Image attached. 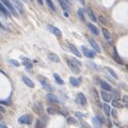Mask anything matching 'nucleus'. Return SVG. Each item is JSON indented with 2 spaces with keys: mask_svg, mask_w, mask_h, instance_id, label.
Masks as SVG:
<instances>
[{
  "mask_svg": "<svg viewBox=\"0 0 128 128\" xmlns=\"http://www.w3.org/2000/svg\"><path fill=\"white\" fill-rule=\"evenodd\" d=\"M37 79H38V81L41 82V84L43 85V88H44L45 90H47L48 92H53V91H54V88H53L52 85H50V82L48 81V80L45 78V77L38 76Z\"/></svg>",
  "mask_w": 128,
  "mask_h": 128,
  "instance_id": "obj_1",
  "label": "nucleus"
},
{
  "mask_svg": "<svg viewBox=\"0 0 128 128\" xmlns=\"http://www.w3.org/2000/svg\"><path fill=\"white\" fill-rule=\"evenodd\" d=\"M81 49H82V52H83V54L86 57V58H89V59L95 58V56H96V52H95V51H93V50L89 49V48L85 47V46H82Z\"/></svg>",
  "mask_w": 128,
  "mask_h": 128,
  "instance_id": "obj_2",
  "label": "nucleus"
},
{
  "mask_svg": "<svg viewBox=\"0 0 128 128\" xmlns=\"http://www.w3.org/2000/svg\"><path fill=\"white\" fill-rule=\"evenodd\" d=\"M66 62H67V65H68V67H69V69L72 70L73 73H75V74H79L80 73V67L77 65V64H75L72 60H70V59H68Z\"/></svg>",
  "mask_w": 128,
  "mask_h": 128,
  "instance_id": "obj_3",
  "label": "nucleus"
},
{
  "mask_svg": "<svg viewBox=\"0 0 128 128\" xmlns=\"http://www.w3.org/2000/svg\"><path fill=\"white\" fill-rule=\"evenodd\" d=\"M18 122L20 123V124H27V125H30L32 123V117L30 114H25V115L20 116L19 118H18Z\"/></svg>",
  "mask_w": 128,
  "mask_h": 128,
  "instance_id": "obj_4",
  "label": "nucleus"
},
{
  "mask_svg": "<svg viewBox=\"0 0 128 128\" xmlns=\"http://www.w3.org/2000/svg\"><path fill=\"white\" fill-rule=\"evenodd\" d=\"M0 1H2L3 2V4L4 5L8 8V10L10 11V13H12L14 16H17L18 15V13H17V11H16V9H14V6L12 5V4L10 3V1L9 0H0Z\"/></svg>",
  "mask_w": 128,
  "mask_h": 128,
  "instance_id": "obj_5",
  "label": "nucleus"
},
{
  "mask_svg": "<svg viewBox=\"0 0 128 128\" xmlns=\"http://www.w3.org/2000/svg\"><path fill=\"white\" fill-rule=\"evenodd\" d=\"M77 102L80 104L81 106H86L88 100H86V97L83 93H78V95H77Z\"/></svg>",
  "mask_w": 128,
  "mask_h": 128,
  "instance_id": "obj_6",
  "label": "nucleus"
},
{
  "mask_svg": "<svg viewBox=\"0 0 128 128\" xmlns=\"http://www.w3.org/2000/svg\"><path fill=\"white\" fill-rule=\"evenodd\" d=\"M47 28H48V30L51 31L52 33H53L56 36H58V37H61V36H62V31H61L59 28H57V27L51 26V25H48Z\"/></svg>",
  "mask_w": 128,
  "mask_h": 128,
  "instance_id": "obj_7",
  "label": "nucleus"
},
{
  "mask_svg": "<svg viewBox=\"0 0 128 128\" xmlns=\"http://www.w3.org/2000/svg\"><path fill=\"white\" fill-rule=\"evenodd\" d=\"M43 105L41 104V102H35V104L33 105V111L35 112L36 114H42L43 113Z\"/></svg>",
  "mask_w": 128,
  "mask_h": 128,
  "instance_id": "obj_8",
  "label": "nucleus"
},
{
  "mask_svg": "<svg viewBox=\"0 0 128 128\" xmlns=\"http://www.w3.org/2000/svg\"><path fill=\"white\" fill-rule=\"evenodd\" d=\"M100 94H101V97H102V99H104V101L110 102L112 100V96L109 94L108 92H106V91H101V92H100Z\"/></svg>",
  "mask_w": 128,
  "mask_h": 128,
  "instance_id": "obj_9",
  "label": "nucleus"
},
{
  "mask_svg": "<svg viewBox=\"0 0 128 128\" xmlns=\"http://www.w3.org/2000/svg\"><path fill=\"white\" fill-rule=\"evenodd\" d=\"M48 59H49L50 61H52V62H54V63L60 62V58H59V56L58 54H56V53H53V52L48 53Z\"/></svg>",
  "mask_w": 128,
  "mask_h": 128,
  "instance_id": "obj_10",
  "label": "nucleus"
},
{
  "mask_svg": "<svg viewBox=\"0 0 128 128\" xmlns=\"http://www.w3.org/2000/svg\"><path fill=\"white\" fill-rule=\"evenodd\" d=\"M21 59H22V63H24V65L26 66V68L28 70H30L31 68H32V62H31V60L25 58V57H21Z\"/></svg>",
  "mask_w": 128,
  "mask_h": 128,
  "instance_id": "obj_11",
  "label": "nucleus"
},
{
  "mask_svg": "<svg viewBox=\"0 0 128 128\" xmlns=\"http://www.w3.org/2000/svg\"><path fill=\"white\" fill-rule=\"evenodd\" d=\"M89 43L91 44V46L94 48V50L96 52H100V47L98 46V44L95 42L94 40H93V38H89Z\"/></svg>",
  "mask_w": 128,
  "mask_h": 128,
  "instance_id": "obj_12",
  "label": "nucleus"
},
{
  "mask_svg": "<svg viewBox=\"0 0 128 128\" xmlns=\"http://www.w3.org/2000/svg\"><path fill=\"white\" fill-rule=\"evenodd\" d=\"M88 27H89L90 31L92 32L93 34H95V35H98V34H99V31H98L97 27L94 26V25H92V22H89V24H88Z\"/></svg>",
  "mask_w": 128,
  "mask_h": 128,
  "instance_id": "obj_13",
  "label": "nucleus"
},
{
  "mask_svg": "<svg viewBox=\"0 0 128 128\" xmlns=\"http://www.w3.org/2000/svg\"><path fill=\"white\" fill-rule=\"evenodd\" d=\"M100 85H101V88H102V90H104V91H112L111 85L108 83V82L104 81V80H101V81H100Z\"/></svg>",
  "mask_w": 128,
  "mask_h": 128,
  "instance_id": "obj_14",
  "label": "nucleus"
},
{
  "mask_svg": "<svg viewBox=\"0 0 128 128\" xmlns=\"http://www.w3.org/2000/svg\"><path fill=\"white\" fill-rule=\"evenodd\" d=\"M22 80H24V82L27 84V85L29 86V88H34V83H33V81L29 78V77H27V76H22Z\"/></svg>",
  "mask_w": 128,
  "mask_h": 128,
  "instance_id": "obj_15",
  "label": "nucleus"
},
{
  "mask_svg": "<svg viewBox=\"0 0 128 128\" xmlns=\"http://www.w3.org/2000/svg\"><path fill=\"white\" fill-rule=\"evenodd\" d=\"M59 3L61 4V6L63 8V10H65V11H69V9H70V4H69V3H67V2H66V0H59Z\"/></svg>",
  "mask_w": 128,
  "mask_h": 128,
  "instance_id": "obj_16",
  "label": "nucleus"
},
{
  "mask_svg": "<svg viewBox=\"0 0 128 128\" xmlns=\"http://www.w3.org/2000/svg\"><path fill=\"white\" fill-rule=\"evenodd\" d=\"M69 50H70V51H72L76 57H78V58H80V57H81V53H80V52L78 51V49H77V48L75 47L73 44H69Z\"/></svg>",
  "mask_w": 128,
  "mask_h": 128,
  "instance_id": "obj_17",
  "label": "nucleus"
},
{
  "mask_svg": "<svg viewBox=\"0 0 128 128\" xmlns=\"http://www.w3.org/2000/svg\"><path fill=\"white\" fill-rule=\"evenodd\" d=\"M113 59H114V61H115V62H117L118 64H123V60L121 59V57L117 54V52H116L115 48L113 49Z\"/></svg>",
  "mask_w": 128,
  "mask_h": 128,
  "instance_id": "obj_18",
  "label": "nucleus"
},
{
  "mask_svg": "<svg viewBox=\"0 0 128 128\" xmlns=\"http://www.w3.org/2000/svg\"><path fill=\"white\" fill-rule=\"evenodd\" d=\"M69 81H70V83H72L74 86H79V85H80V82H81V78L76 79L75 77H70V78H69Z\"/></svg>",
  "mask_w": 128,
  "mask_h": 128,
  "instance_id": "obj_19",
  "label": "nucleus"
},
{
  "mask_svg": "<svg viewBox=\"0 0 128 128\" xmlns=\"http://www.w3.org/2000/svg\"><path fill=\"white\" fill-rule=\"evenodd\" d=\"M47 99L51 102H59L58 97H56V96H54L53 94H51V93H48L47 94Z\"/></svg>",
  "mask_w": 128,
  "mask_h": 128,
  "instance_id": "obj_20",
  "label": "nucleus"
},
{
  "mask_svg": "<svg viewBox=\"0 0 128 128\" xmlns=\"http://www.w3.org/2000/svg\"><path fill=\"white\" fill-rule=\"evenodd\" d=\"M0 13H2V14H3V15H5V16H11L10 11H9L6 8H4V6L2 5L1 3H0Z\"/></svg>",
  "mask_w": 128,
  "mask_h": 128,
  "instance_id": "obj_21",
  "label": "nucleus"
},
{
  "mask_svg": "<svg viewBox=\"0 0 128 128\" xmlns=\"http://www.w3.org/2000/svg\"><path fill=\"white\" fill-rule=\"evenodd\" d=\"M53 77H54V80L58 82V84H61V85H62V84H64V81H63V79L60 77V75H58L57 73H54V74H53Z\"/></svg>",
  "mask_w": 128,
  "mask_h": 128,
  "instance_id": "obj_22",
  "label": "nucleus"
},
{
  "mask_svg": "<svg viewBox=\"0 0 128 128\" xmlns=\"http://www.w3.org/2000/svg\"><path fill=\"white\" fill-rule=\"evenodd\" d=\"M102 108H104V111H105V113H106L107 116L110 115V114H111V109H110V107H109L108 104H104Z\"/></svg>",
  "mask_w": 128,
  "mask_h": 128,
  "instance_id": "obj_23",
  "label": "nucleus"
},
{
  "mask_svg": "<svg viewBox=\"0 0 128 128\" xmlns=\"http://www.w3.org/2000/svg\"><path fill=\"white\" fill-rule=\"evenodd\" d=\"M101 31H102V34H104L105 38H106V40H110V38H111V34H110V32L107 30L106 28H102V29H101Z\"/></svg>",
  "mask_w": 128,
  "mask_h": 128,
  "instance_id": "obj_24",
  "label": "nucleus"
},
{
  "mask_svg": "<svg viewBox=\"0 0 128 128\" xmlns=\"http://www.w3.org/2000/svg\"><path fill=\"white\" fill-rule=\"evenodd\" d=\"M92 122H93V124H94V126H95L96 128H100V127H101V125H102L101 123L98 121L97 117H93V118H92Z\"/></svg>",
  "mask_w": 128,
  "mask_h": 128,
  "instance_id": "obj_25",
  "label": "nucleus"
},
{
  "mask_svg": "<svg viewBox=\"0 0 128 128\" xmlns=\"http://www.w3.org/2000/svg\"><path fill=\"white\" fill-rule=\"evenodd\" d=\"M86 12H88L89 16H90L91 20H92V21H96V17H95V15H94V13L92 12V10H91V9H86Z\"/></svg>",
  "mask_w": 128,
  "mask_h": 128,
  "instance_id": "obj_26",
  "label": "nucleus"
},
{
  "mask_svg": "<svg viewBox=\"0 0 128 128\" xmlns=\"http://www.w3.org/2000/svg\"><path fill=\"white\" fill-rule=\"evenodd\" d=\"M106 70L107 72L109 73V74L111 75L112 77H113V78H115V79H117V75H116V73L114 72L113 69H112V68H110V67H106Z\"/></svg>",
  "mask_w": 128,
  "mask_h": 128,
  "instance_id": "obj_27",
  "label": "nucleus"
},
{
  "mask_svg": "<svg viewBox=\"0 0 128 128\" xmlns=\"http://www.w3.org/2000/svg\"><path fill=\"white\" fill-rule=\"evenodd\" d=\"M47 112H48V114H56L57 112H58V110H57L56 108H53V107H48Z\"/></svg>",
  "mask_w": 128,
  "mask_h": 128,
  "instance_id": "obj_28",
  "label": "nucleus"
},
{
  "mask_svg": "<svg viewBox=\"0 0 128 128\" xmlns=\"http://www.w3.org/2000/svg\"><path fill=\"white\" fill-rule=\"evenodd\" d=\"M46 3H47V5L49 6L51 10H53V11H56V6H54V4H53V2H52V0H46Z\"/></svg>",
  "mask_w": 128,
  "mask_h": 128,
  "instance_id": "obj_29",
  "label": "nucleus"
},
{
  "mask_svg": "<svg viewBox=\"0 0 128 128\" xmlns=\"http://www.w3.org/2000/svg\"><path fill=\"white\" fill-rule=\"evenodd\" d=\"M67 123H68V124H70V125H76L77 124V121L76 120H75V118L74 117H70V116H68V117H67Z\"/></svg>",
  "mask_w": 128,
  "mask_h": 128,
  "instance_id": "obj_30",
  "label": "nucleus"
},
{
  "mask_svg": "<svg viewBox=\"0 0 128 128\" xmlns=\"http://www.w3.org/2000/svg\"><path fill=\"white\" fill-rule=\"evenodd\" d=\"M35 128H44V123L41 122V120H37L35 123Z\"/></svg>",
  "mask_w": 128,
  "mask_h": 128,
  "instance_id": "obj_31",
  "label": "nucleus"
},
{
  "mask_svg": "<svg viewBox=\"0 0 128 128\" xmlns=\"http://www.w3.org/2000/svg\"><path fill=\"white\" fill-rule=\"evenodd\" d=\"M78 16L80 17V19H81V20H84V19H85V18H84L83 10H82V9H80V10H78Z\"/></svg>",
  "mask_w": 128,
  "mask_h": 128,
  "instance_id": "obj_32",
  "label": "nucleus"
},
{
  "mask_svg": "<svg viewBox=\"0 0 128 128\" xmlns=\"http://www.w3.org/2000/svg\"><path fill=\"white\" fill-rule=\"evenodd\" d=\"M9 63L12 64V65H14V66H16V67H18V66H19V63H18L16 60H10V61H9Z\"/></svg>",
  "mask_w": 128,
  "mask_h": 128,
  "instance_id": "obj_33",
  "label": "nucleus"
},
{
  "mask_svg": "<svg viewBox=\"0 0 128 128\" xmlns=\"http://www.w3.org/2000/svg\"><path fill=\"white\" fill-rule=\"evenodd\" d=\"M89 65H90V67L94 68V69H96V70L99 69V67H98V66L96 65V64H94V63H90V62H89Z\"/></svg>",
  "mask_w": 128,
  "mask_h": 128,
  "instance_id": "obj_34",
  "label": "nucleus"
},
{
  "mask_svg": "<svg viewBox=\"0 0 128 128\" xmlns=\"http://www.w3.org/2000/svg\"><path fill=\"white\" fill-rule=\"evenodd\" d=\"M112 105H113V107H121L120 102H118V101H117V100H116V99L112 100Z\"/></svg>",
  "mask_w": 128,
  "mask_h": 128,
  "instance_id": "obj_35",
  "label": "nucleus"
},
{
  "mask_svg": "<svg viewBox=\"0 0 128 128\" xmlns=\"http://www.w3.org/2000/svg\"><path fill=\"white\" fill-rule=\"evenodd\" d=\"M70 60H72L73 62L75 63V64H77V65H78L79 67H80V66H81V63H80V61H78V60H77V59H70Z\"/></svg>",
  "mask_w": 128,
  "mask_h": 128,
  "instance_id": "obj_36",
  "label": "nucleus"
},
{
  "mask_svg": "<svg viewBox=\"0 0 128 128\" xmlns=\"http://www.w3.org/2000/svg\"><path fill=\"white\" fill-rule=\"evenodd\" d=\"M0 104H2V105H6V106H9V105L11 104V102H10V100H0Z\"/></svg>",
  "mask_w": 128,
  "mask_h": 128,
  "instance_id": "obj_37",
  "label": "nucleus"
},
{
  "mask_svg": "<svg viewBox=\"0 0 128 128\" xmlns=\"http://www.w3.org/2000/svg\"><path fill=\"white\" fill-rule=\"evenodd\" d=\"M123 101H124L126 105H128V95L123 96Z\"/></svg>",
  "mask_w": 128,
  "mask_h": 128,
  "instance_id": "obj_38",
  "label": "nucleus"
},
{
  "mask_svg": "<svg viewBox=\"0 0 128 128\" xmlns=\"http://www.w3.org/2000/svg\"><path fill=\"white\" fill-rule=\"evenodd\" d=\"M111 115L113 116V117H116V111H115V109H112V110H111Z\"/></svg>",
  "mask_w": 128,
  "mask_h": 128,
  "instance_id": "obj_39",
  "label": "nucleus"
},
{
  "mask_svg": "<svg viewBox=\"0 0 128 128\" xmlns=\"http://www.w3.org/2000/svg\"><path fill=\"white\" fill-rule=\"evenodd\" d=\"M96 117L98 118V121H99L101 124H102V123H105V120H104V117H102V116H96Z\"/></svg>",
  "mask_w": 128,
  "mask_h": 128,
  "instance_id": "obj_40",
  "label": "nucleus"
},
{
  "mask_svg": "<svg viewBox=\"0 0 128 128\" xmlns=\"http://www.w3.org/2000/svg\"><path fill=\"white\" fill-rule=\"evenodd\" d=\"M99 20H100V21H101L104 25H106V24H107V21H106V20H105V18L102 17V16H99Z\"/></svg>",
  "mask_w": 128,
  "mask_h": 128,
  "instance_id": "obj_41",
  "label": "nucleus"
},
{
  "mask_svg": "<svg viewBox=\"0 0 128 128\" xmlns=\"http://www.w3.org/2000/svg\"><path fill=\"white\" fill-rule=\"evenodd\" d=\"M0 128H8V126L4 124H2V123H0Z\"/></svg>",
  "mask_w": 128,
  "mask_h": 128,
  "instance_id": "obj_42",
  "label": "nucleus"
},
{
  "mask_svg": "<svg viewBox=\"0 0 128 128\" xmlns=\"http://www.w3.org/2000/svg\"><path fill=\"white\" fill-rule=\"evenodd\" d=\"M76 116H78V117H82L83 115H82V114L80 113V112H77V113H76Z\"/></svg>",
  "mask_w": 128,
  "mask_h": 128,
  "instance_id": "obj_43",
  "label": "nucleus"
},
{
  "mask_svg": "<svg viewBox=\"0 0 128 128\" xmlns=\"http://www.w3.org/2000/svg\"><path fill=\"white\" fill-rule=\"evenodd\" d=\"M42 117H43V122H44V123H46V120H47V116H46V115H43V116H42Z\"/></svg>",
  "mask_w": 128,
  "mask_h": 128,
  "instance_id": "obj_44",
  "label": "nucleus"
},
{
  "mask_svg": "<svg viewBox=\"0 0 128 128\" xmlns=\"http://www.w3.org/2000/svg\"><path fill=\"white\" fill-rule=\"evenodd\" d=\"M107 124H108V127H109V128L112 127V124H111V122H110V121H109V120L107 121Z\"/></svg>",
  "mask_w": 128,
  "mask_h": 128,
  "instance_id": "obj_45",
  "label": "nucleus"
},
{
  "mask_svg": "<svg viewBox=\"0 0 128 128\" xmlns=\"http://www.w3.org/2000/svg\"><path fill=\"white\" fill-rule=\"evenodd\" d=\"M4 111H5V110H4V108H3V107H1V106H0V112H1V113H3Z\"/></svg>",
  "mask_w": 128,
  "mask_h": 128,
  "instance_id": "obj_46",
  "label": "nucleus"
},
{
  "mask_svg": "<svg viewBox=\"0 0 128 128\" xmlns=\"http://www.w3.org/2000/svg\"><path fill=\"white\" fill-rule=\"evenodd\" d=\"M64 16H66V17H68V13H67V12H64Z\"/></svg>",
  "mask_w": 128,
  "mask_h": 128,
  "instance_id": "obj_47",
  "label": "nucleus"
},
{
  "mask_svg": "<svg viewBox=\"0 0 128 128\" xmlns=\"http://www.w3.org/2000/svg\"><path fill=\"white\" fill-rule=\"evenodd\" d=\"M2 118H3V115H2V113L0 112V120H2Z\"/></svg>",
  "mask_w": 128,
  "mask_h": 128,
  "instance_id": "obj_48",
  "label": "nucleus"
},
{
  "mask_svg": "<svg viewBox=\"0 0 128 128\" xmlns=\"http://www.w3.org/2000/svg\"><path fill=\"white\" fill-rule=\"evenodd\" d=\"M37 2L38 3H41V4H43V0H37Z\"/></svg>",
  "mask_w": 128,
  "mask_h": 128,
  "instance_id": "obj_49",
  "label": "nucleus"
},
{
  "mask_svg": "<svg viewBox=\"0 0 128 128\" xmlns=\"http://www.w3.org/2000/svg\"><path fill=\"white\" fill-rule=\"evenodd\" d=\"M78 1L80 2V3H84V0H78Z\"/></svg>",
  "mask_w": 128,
  "mask_h": 128,
  "instance_id": "obj_50",
  "label": "nucleus"
},
{
  "mask_svg": "<svg viewBox=\"0 0 128 128\" xmlns=\"http://www.w3.org/2000/svg\"><path fill=\"white\" fill-rule=\"evenodd\" d=\"M66 2H67V3H69V4H70V2H72V0H66Z\"/></svg>",
  "mask_w": 128,
  "mask_h": 128,
  "instance_id": "obj_51",
  "label": "nucleus"
},
{
  "mask_svg": "<svg viewBox=\"0 0 128 128\" xmlns=\"http://www.w3.org/2000/svg\"><path fill=\"white\" fill-rule=\"evenodd\" d=\"M0 28H3V27H2V24H1V22H0Z\"/></svg>",
  "mask_w": 128,
  "mask_h": 128,
  "instance_id": "obj_52",
  "label": "nucleus"
},
{
  "mask_svg": "<svg viewBox=\"0 0 128 128\" xmlns=\"http://www.w3.org/2000/svg\"><path fill=\"white\" fill-rule=\"evenodd\" d=\"M126 68H127V69H128V64H126Z\"/></svg>",
  "mask_w": 128,
  "mask_h": 128,
  "instance_id": "obj_53",
  "label": "nucleus"
},
{
  "mask_svg": "<svg viewBox=\"0 0 128 128\" xmlns=\"http://www.w3.org/2000/svg\"><path fill=\"white\" fill-rule=\"evenodd\" d=\"M126 107H127V108H128V105H126Z\"/></svg>",
  "mask_w": 128,
  "mask_h": 128,
  "instance_id": "obj_54",
  "label": "nucleus"
}]
</instances>
